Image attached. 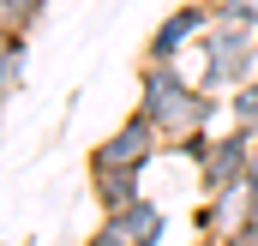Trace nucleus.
Returning a JSON list of instances; mask_svg holds the SVG:
<instances>
[{
	"label": "nucleus",
	"instance_id": "f257e3e1",
	"mask_svg": "<svg viewBox=\"0 0 258 246\" xmlns=\"http://www.w3.org/2000/svg\"><path fill=\"white\" fill-rule=\"evenodd\" d=\"M138 114L174 144V138H186V132L216 126V96H210L198 78H186L180 66L144 60L138 66Z\"/></svg>",
	"mask_w": 258,
	"mask_h": 246
},
{
	"label": "nucleus",
	"instance_id": "f03ea898",
	"mask_svg": "<svg viewBox=\"0 0 258 246\" xmlns=\"http://www.w3.org/2000/svg\"><path fill=\"white\" fill-rule=\"evenodd\" d=\"M204 66H198V84L216 96V90H240L246 78H258V30L246 24H210L198 36Z\"/></svg>",
	"mask_w": 258,
	"mask_h": 246
},
{
	"label": "nucleus",
	"instance_id": "7ed1b4c3",
	"mask_svg": "<svg viewBox=\"0 0 258 246\" xmlns=\"http://www.w3.org/2000/svg\"><path fill=\"white\" fill-rule=\"evenodd\" d=\"M252 150H258V132L246 126H222L210 156L198 162V192H228V186H246V168H252Z\"/></svg>",
	"mask_w": 258,
	"mask_h": 246
},
{
	"label": "nucleus",
	"instance_id": "20e7f679",
	"mask_svg": "<svg viewBox=\"0 0 258 246\" xmlns=\"http://www.w3.org/2000/svg\"><path fill=\"white\" fill-rule=\"evenodd\" d=\"M162 144H168V138H162L156 126L132 108L126 120H120L108 138H102V144H96V150H90V156H84V168H90V174H96V168H144Z\"/></svg>",
	"mask_w": 258,
	"mask_h": 246
},
{
	"label": "nucleus",
	"instance_id": "39448f33",
	"mask_svg": "<svg viewBox=\"0 0 258 246\" xmlns=\"http://www.w3.org/2000/svg\"><path fill=\"white\" fill-rule=\"evenodd\" d=\"M216 24V12H210V0H186V6H174L156 30H150V42H144V60H162V66H180L186 54V42H198L204 30Z\"/></svg>",
	"mask_w": 258,
	"mask_h": 246
},
{
	"label": "nucleus",
	"instance_id": "423d86ee",
	"mask_svg": "<svg viewBox=\"0 0 258 246\" xmlns=\"http://www.w3.org/2000/svg\"><path fill=\"white\" fill-rule=\"evenodd\" d=\"M258 192L252 186H228V192H210L204 204H198V234H216V240H240V228H246V216H252Z\"/></svg>",
	"mask_w": 258,
	"mask_h": 246
},
{
	"label": "nucleus",
	"instance_id": "0eeeda50",
	"mask_svg": "<svg viewBox=\"0 0 258 246\" xmlns=\"http://www.w3.org/2000/svg\"><path fill=\"white\" fill-rule=\"evenodd\" d=\"M90 198H96L102 216L132 210V204L144 198V168H96V174H90Z\"/></svg>",
	"mask_w": 258,
	"mask_h": 246
},
{
	"label": "nucleus",
	"instance_id": "6e6552de",
	"mask_svg": "<svg viewBox=\"0 0 258 246\" xmlns=\"http://www.w3.org/2000/svg\"><path fill=\"white\" fill-rule=\"evenodd\" d=\"M120 222H126L132 246H162V240H168V210L150 204V198H138L132 210H120Z\"/></svg>",
	"mask_w": 258,
	"mask_h": 246
},
{
	"label": "nucleus",
	"instance_id": "1a4fd4ad",
	"mask_svg": "<svg viewBox=\"0 0 258 246\" xmlns=\"http://www.w3.org/2000/svg\"><path fill=\"white\" fill-rule=\"evenodd\" d=\"M24 66H30L24 30H6V66H0V90H6V96H18V84H24Z\"/></svg>",
	"mask_w": 258,
	"mask_h": 246
},
{
	"label": "nucleus",
	"instance_id": "9d476101",
	"mask_svg": "<svg viewBox=\"0 0 258 246\" xmlns=\"http://www.w3.org/2000/svg\"><path fill=\"white\" fill-rule=\"evenodd\" d=\"M228 126L258 132V78H246L240 90H228Z\"/></svg>",
	"mask_w": 258,
	"mask_h": 246
},
{
	"label": "nucleus",
	"instance_id": "9b49d317",
	"mask_svg": "<svg viewBox=\"0 0 258 246\" xmlns=\"http://www.w3.org/2000/svg\"><path fill=\"white\" fill-rule=\"evenodd\" d=\"M210 12H216V24H246V30H258V0H210Z\"/></svg>",
	"mask_w": 258,
	"mask_h": 246
},
{
	"label": "nucleus",
	"instance_id": "f8f14e48",
	"mask_svg": "<svg viewBox=\"0 0 258 246\" xmlns=\"http://www.w3.org/2000/svg\"><path fill=\"white\" fill-rule=\"evenodd\" d=\"M42 6L48 0H0V18H6V30H30L42 18Z\"/></svg>",
	"mask_w": 258,
	"mask_h": 246
},
{
	"label": "nucleus",
	"instance_id": "ddd939ff",
	"mask_svg": "<svg viewBox=\"0 0 258 246\" xmlns=\"http://www.w3.org/2000/svg\"><path fill=\"white\" fill-rule=\"evenodd\" d=\"M210 144H216V126H204V132H186V138H174V144H168V150H174V156H186V162H204V156H210Z\"/></svg>",
	"mask_w": 258,
	"mask_h": 246
},
{
	"label": "nucleus",
	"instance_id": "4468645a",
	"mask_svg": "<svg viewBox=\"0 0 258 246\" xmlns=\"http://www.w3.org/2000/svg\"><path fill=\"white\" fill-rule=\"evenodd\" d=\"M84 246H132V234H126V222H120V216H102V222L84 234Z\"/></svg>",
	"mask_w": 258,
	"mask_h": 246
},
{
	"label": "nucleus",
	"instance_id": "2eb2a0df",
	"mask_svg": "<svg viewBox=\"0 0 258 246\" xmlns=\"http://www.w3.org/2000/svg\"><path fill=\"white\" fill-rule=\"evenodd\" d=\"M234 246H258V204H252V216H246V228H240V240Z\"/></svg>",
	"mask_w": 258,
	"mask_h": 246
},
{
	"label": "nucleus",
	"instance_id": "dca6fc26",
	"mask_svg": "<svg viewBox=\"0 0 258 246\" xmlns=\"http://www.w3.org/2000/svg\"><path fill=\"white\" fill-rule=\"evenodd\" d=\"M246 186L258 192V150H252V168H246Z\"/></svg>",
	"mask_w": 258,
	"mask_h": 246
},
{
	"label": "nucleus",
	"instance_id": "f3484780",
	"mask_svg": "<svg viewBox=\"0 0 258 246\" xmlns=\"http://www.w3.org/2000/svg\"><path fill=\"white\" fill-rule=\"evenodd\" d=\"M198 246H234V240H216V234H198Z\"/></svg>",
	"mask_w": 258,
	"mask_h": 246
}]
</instances>
